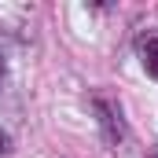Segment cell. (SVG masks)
<instances>
[{
  "mask_svg": "<svg viewBox=\"0 0 158 158\" xmlns=\"http://www.w3.org/2000/svg\"><path fill=\"white\" fill-rule=\"evenodd\" d=\"M96 110H99V121H103V129H107V140L114 143L121 136V114L110 107V103H103V99H96Z\"/></svg>",
  "mask_w": 158,
  "mask_h": 158,
  "instance_id": "cell-1",
  "label": "cell"
},
{
  "mask_svg": "<svg viewBox=\"0 0 158 158\" xmlns=\"http://www.w3.org/2000/svg\"><path fill=\"white\" fill-rule=\"evenodd\" d=\"M7 151V132H0V155Z\"/></svg>",
  "mask_w": 158,
  "mask_h": 158,
  "instance_id": "cell-3",
  "label": "cell"
},
{
  "mask_svg": "<svg viewBox=\"0 0 158 158\" xmlns=\"http://www.w3.org/2000/svg\"><path fill=\"white\" fill-rule=\"evenodd\" d=\"M140 55H143V70L158 81V37H147L140 44Z\"/></svg>",
  "mask_w": 158,
  "mask_h": 158,
  "instance_id": "cell-2",
  "label": "cell"
},
{
  "mask_svg": "<svg viewBox=\"0 0 158 158\" xmlns=\"http://www.w3.org/2000/svg\"><path fill=\"white\" fill-rule=\"evenodd\" d=\"M0 74H4V55H0Z\"/></svg>",
  "mask_w": 158,
  "mask_h": 158,
  "instance_id": "cell-4",
  "label": "cell"
}]
</instances>
